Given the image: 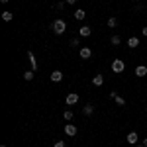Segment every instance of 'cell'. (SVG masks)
<instances>
[{
  "mask_svg": "<svg viewBox=\"0 0 147 147\" xmlns=\"http://www.w3.org/2000/svg\"><path fill=\"white\" fill-rule=\"evenodd\" d=\"M51 28H53V34L61 35V34H65V30H67V24H65V20H55V22L51 24Z\"/></svg>",
  "mask_w": 147,
  "mask_h": 147,
  "instance_id": "cell-1",
  "label": "cell"
},
{
  "mask_svg": "<svg viewBox=\"0 0 147 147\" xmlns=\"http://www.w3.org/2000/svg\"><path fill=\"white\" fill-rule=\"evenodd\" d=\"M112 71L116 73V75L124 73V71H125V63L122 61V59H114V61H112Z\"/></svg>",
  "mask_w": 147,
  "mask_h": 147,
  "instance_id": "cell-2",
  "label": "cell"
},
{
  "mask_svg": "<svg viewBox=\"0 0 147 147\" xmlns=\"http://www.w3.org/2000/svg\"><path fill=\"white\" fill-rule=\"evenodd\" d=\"M65 102H67V106H75V104L79 102V94H77V92H71V94H67Z\"/></svg>",
  "mask_w": 147,
  "mask_h": 147,
  "instance_id": "cell-3",
  "label": "cell"
},
{
  "mask_svg": "<svg viewBox=\"0 0 147 147\" xmlns=\"http://www.w3.org/2000/svg\"><path fill=\"white\" fill-rule=\"evenodd\" d=\"M77 131H79V129H77V125H75V124H67V125H65V136L75 137V136H77Z\"/></svg>",
  "mask_w": 147,
  "mask_h": 147,
  "instance_id": "cell-4",
  "label": "cell"
},
{
  "mask_svg": "<svg viewBox=\"0 0 147 147\" xmlns=\"http://www.w3.org/2000/svg\"><path fill=\"white\" fill-rule=\"evenodd\" d=\"M79 55H80V59H90L92 57V49L90 47H80Z\"/></svg>",
  "mask_w": 147,
  "mask_h": 147,
  "instance_id": "cell-5",
  "label": "cell"
},
{
  "mask_svg": "<svg viewBox=\"0 0 147 147\" xmlns=\"http://www.w3.org/2000/svg\"><path fill=\"white\" fill-rule=\"evenodd\" d=\"M79 34L82 35V37H90L92 28H90V26H80V28H79Z\"/></svg>",
  "mask_w": 147,
  "mask_h": 147,
  "instance_id": "cell-6",
  "label": "cell"
},
{
  "mask_svg": "<svg viewBox=\"0 0 147 147\" xmlns=\"http://www.w3.org/2000/svg\"><path fill=\"white\" fill-rule=\"evenodd\" d=\"M49 79L53 80V82H61V80H63V73H61V71H53V73L49 75Z\"/></svg>",
  "mask_w": 147,
  "mask_h": 147,
  "instance_id": "cell-7",
  "label": "cell"
},
{
  "mask_svg": "<svg viewBox=\"0 0 147 147\" xmlns=\"http://www.w3.org/2000/svg\"><path fill=\"white\" fill-rule=\"evenodd\" d=\"M125 139H127V143H131V145H137V139H139V137H137V134H136V131H129Z\"/></svg>",
  "mask_w": 147,
  "mask_h": 147,
  "instance_id": "cell-8",
  "label": "cell"
},
{
  "mask_svg": "<svg viewBox=\"0 0 147 147\" xmlns=\"http://www.w3.org/2000/svg\"><path fill=\"white\" fill-rule=\"evenodd\" d=\"M136 75L139 77V79L145 77V75H147V67H145V65H137V67H136Z\"/></svg>",
  "mask_w": 147,
  "mask_h": 147,
  "instance_id": "cell-9",
  "label": "cell"
},
{
  "mask_svg": "<svg viewBox=\"0 0 147 147\" xmlns=\"http://www.w3.org/2000/svg\"><path fill=\"white\" fill-rule=\"evenodd\" d=\"M102 82H104V77H102V75H94L92 84H94V86H102Z\"/></svg>",
  "mask_w": 147,
  "mask_h": 147,
  "instance_id": "cell-10",
  "label": "cell"
},
{
  "mask_svg": "<svg viewBox=\"0 0 147 147\" xmlns=\"http://www.w3.org/2000/svg\"><path fill=\"white\" fill-rule=\"evenodd\" d=\"M137 45H139V39H137V37H129V39H127V47L136 49Z\"/></svg>",
  "mask_w": 147,
  "mask_h": 147,
  "instance_id": "cell-11",
  "label": "cell"
},
{
  "mask_svg": "<svg viewBox=\"0 0 147 147\" xmlns=\"http://www.w3.org/2000/svg\"><path fill=\"white\" fill-rule=\"evenodd\" d=\"M84 16H86V12L82 10V8H79V10H75V18H77V20H84Z\"/></svg>",
  "mask_w": 147,
  "mask_h": 147,
  "instance_id": "cell-12",
  "label": "cell"
},
{
  "mask_svg": "<svg viewBox=\"0 0 147 147\" xmlns=\"http://www.w3.org/2000/svg\"><path fill=\"white\" fill-rule=\"evenodd\" d=\"M110 43H112L114 47L120 45V43H122V37H120V35H112V37H110Z\"/></svg>",
  "mask_w": 147,
  "mask_h": 147,
  "instance_id": "cell-13",
  "label": "cell"
},
{
  "mask_svg": "<svg viewBox=\"0 0 147 147\" xmlns=\"http://www.w3.org/2000/svg\"><path fill=\"white\" fill-rule=\"evenodd\" d=\"M92 112H94V106H90V104H86V106L82 108V114H84V116H90Z\"/></svg>",
  "mask_w": 147,
  "mask_h": 147,
  "instance_id": "cell-14",
  "label": "cell"
},
{
  "mask_svg": "<svg viewBox=\"0 0 147 147\" xmlns=\"http://www.w3.org/2000/svg\"><path fill=\"white\" fill-rule=\"evenodd\" d=\"M12 18H14L12 12H2V20H4V22H12Z\"/></svg>",
  "mask_w": 147,
  "mask_h": 147,
  "instance_id": "cell-15",
  "label": "cell"
},
{
  "mask_svg": "<svg viewBox=\"0 0 147 147\" xmlns=\"http://www.w3.org/2000/svg\"><path fill=\"white\" fill-rule=\"evenodd\" d=\"M69 45L73 47V49H77V47L80 45V41H79V37H73V39H71V41H69Z\"/></svg>",
  "mask_w": 147,
  "mask_h": 147,
  "instance_id": "cell-16",
  "label": "cell"
},
{
  "mask_svg": "<svg viewBox=\"0 0 147 147\" xmlns=\"http://www.w3.org/2000/svg\"><path fill=\"white\" fill-rule=\"evenodd\" d=\"M32 79H34V71H26V73H24V80H28V82H30Z\"/></svg>",
  "mask_w": 147,
  "mask_h": 147,
  "instance_id": "cell-17",
  "label": "cell"
},
{
  "mask_svg": "<svg viewBox=\"0 0 147 147\" xmlns=\"http://www.w3.org/2000/svg\"><path fill=\"white\" fill-rule=\"evenodd\" d=\"M114 100H116V104H118V106H125V100L122 98V96H116Z\"/></svg>",
  "mask_w": 147,
  "mask_h": 147,
  "instance_id": "cell-18",
  "label": "cell"
},
{
  "mask_svg": "<svg viewBox=\"0 0 147 147\" xmlns=\"http://www.w3.org/2000/svg\"><path fill=\"white\" fill-rule=\"evenodd\" d=\"M116 26H118V20L116 18H110L108 20V28H116Z\"/></svg>",
  "mask_w": 147,
  "mask_h": 147,
  "instance_id": "cell-19",
  "label": "cell"
},
{
  "mask_svg": "<svg viewBox=\"0 0 147 147\" xmlns=\"http://www.w3.org/2000/svg\"><path fill=\"white\" fill-rule=\"evenodd\" d=\"M65 4H67V2H61V0H59V2H57L53 8H55V10H63V8H65Z\"/></svg>",
  "mask_w": 147,
  "mask_h": 147,
  "instance_id": "cell-20",
  "label": "cell"
},
{
  "mask_svg": "<svg viewBox=\"0 0 147 147\" xmlns=\"http://www.w3.org/2000/svg\"><path fill=\"white\" fill-rule=\"evenodd\" d=\"M63 118H65L67 122H69V120H73V112H71V110H67V112L63 114Z\"/></svg>",
  "mask_w": 147,
  "mask_h": 147,
  "instance_id": "cell-21",
  "label": "cell"
},
{
  "mask_svg": "<svg viewBox=\"0 0 147 147\" xmlns=\"http://www.w3.org/2000/svg\"><path fill=\"white\" fill-rule=\"evenodd\" d=\"M53 147H65V141H61V139H59V141L53 143Z\"/></svg>",
  "mask_w": 147,
  "mask_h": 147,
  "instance_id": "cell-22",
  "label": "cell"
},
{
  "mask_svg": "<svg viewBox=\"0 0 147 147\" xmlns=\"http://www.w3.org/2000/svg\"><path fill=\"white\" fill-rule=\"evenodd\" d=\"M65 2H67V4H71V6H73V4H77V0H65Z\"/></svg>",
  "mask_w": 147,
  "mask_h": 147,
  "instance_id": "cell-23",
  "label": "cell"
},
{
  "mask_svg": "<svg viewBox=\"0 0 147 147\" xmlns=\"http://www.w3.org/2000/svg\"><path fill=\"white\" fill-rule=\"evenodd\" d=\"M141 34H143V35H147V28H141Z\"/></svg>",
  "mask_w": 147,
  "mask_h": 147,
  "instance_id": "cell-24",
  "label": "cell"
},
{
  "mask_svg": "<svg viewBox=\"0 0 147 147\" xmlns=\"http://www.w3.org/2000/svg\"><path fill=\"white\" fill-rule=\"evenodd\" d=\"M141 143H143V145H145V147H147V137H145V139H143V141H141Z\"/></svg>",
  "mask_w": 147,
  "mask_h": 147,
  "instance_id": "cell-25",
  "label": "cell"
},
{
  "mask_svg": "<svg viewBox=\"0 0 147 147\" xmlns=\"http://www.w3.org/2000/svg\"><path fill=\"white\" fill-rule=\"evenodd\" d=\"M136 147H145V145H143V143H139V145H136Z\"/></svg>",
  "mask_w": 147,
  "mask_h": 147,
  "instance_id": "cell-26",
  "label": "cell"
},
{
  "mask_svg": "<svg viewBox=\"0 0 147 147\" xmlns=\"http://www.w3.org/2000/svg\"><path fill=\"white\" fill-rule=\"evenodd\" d=\"M0 2H2V4H6V2H8V0H0Z\"/></svg>",
  "mask_w": 147,
  "mask_h": 147,
  "instance_id": "cell-27",
  "label": "cell"
},
{
  "mask_svg": "<svg viewBox=\"0 0 147 147\" xmlns=\"http://www.w3.org/2000/svg\"><path fill=\"white\" fill-rule=\"evenodd\" d=\"M145 114H147V108H145Z\"/></svg>",
  "mask_w": 147,
  "mask_h": 147,
  "instance_id": "cell-28",
  "label": "cell"
},
{
  "mask_svg": "<svg viewBox=\"0 0 147 147\" xmlns=\"http://www.w3.org/2000/svg\"><path fill=\"white\" fill-rule=\"evenodd\" d=\"M57 2H59V0H57Z\"/></svg>",
  "mask_w": 147,
  "mask_h": 147,
  "instance_id": "cell-29",
  "label": "cell"
}]
</instances>
